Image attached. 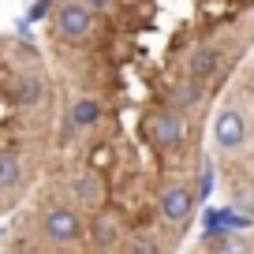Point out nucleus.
I'll return each mask as SVG.
<instances>
[{
    "label": "nucleus",
    "instance_id": "1",
    "mask_svg": "<svg viewBox=\"0 0 254 254\" xmlns=\"http://www.w3.org/2000/svg\"><path fill=\"white\" fill-rule=\"evenodd\" d=\"M49 34L60 49H86L97 38V15L79 0H53Z\"/></svg>",
    "mask_w": 254,
    "mask_h": 254
},
{
    "label": "nucleus",
    "instance_id": "2",
    "mask_svg": "<svg viewBox=\"0 0 254 254\" xmlns=\"http://www.w3.org/2000/svg\"><path fill=\"white\" fill-rule=\"evenodd\" d=\"M142 135L157 153H176V150L187 146V116L176 112V109H168V105L161 101V105H153V109H146Z\"/></svg>",
    "mask_w": 254,
    "mask_h": 254
},
{
    "label": "nucleus",
    "instance_id": "3",
    "mask_svg": "<svg viewBox=\"0 0 254 254\" xmlns=\"http://www.w3.org/2000/svg\"><path fill=\"white\" fill-rule=\"evenodd\" d=\"M194 209H198V194H194V187H190L187 180L161 183V190H157V217L168 224V228L183 232L190 224V217H194Z\"/></svg>",
    "mask_w": 254,
    "mask_h": 254
},
{
    "label": "nucleus",
    "instance_id": "4",
    "mask_svg": "<svg viewBox=\"0 0 254 254\" xmlns=\"http://www.w3.org/2000/svg\"><path fill=\"white\" fill-rule=\"evenodd\" d=\"M60 194L67 202H71L75 209H82V213H94V209H105V194H109V187H105V176L97 172V168H71L67 172V180L60 183Z\"/></svg>",
    "mask_w": 254,
    "mask_h": 254
},
{
    "label": "nucleus",
    "instance_id": "5",
    "mask_svg": "<svg viewBox=\"0 0 254 254\" xmlns=\"http://www.w3.org/2000/svg\"><path fill=\"white\" fill-rule=\"evenodd\" d=\"M224 60H228V49H224V41L206 38V41H198V45H190V49H187V56H183V75L206 86V82L213 79L217 71H221V64H224Z\"/></svg>",
    "mask_w": 254,
    "mask_h": 254
},
{
    "label": "nucleus",
    "instance_id": "6",
    "mask_svg": "<svg viewBox=\"0 0 254 254\" xmlns=\"http://www.w3.org/2000/svg\"><path fill=\"white\" fill-rule=\"evenodd\" d=\"M64 127H67V135H90L97 124L105 120V105L97 101L94 94H71L67 97V109H64Z\"/></svg>",
    "mask_w": 254,
    "mask_h": 254
},
{
    "label": "nucleus",
    "instance_id": "7",
    "mask_svg": "<svg viewBox=\"0 0 254 254\" xmlns=\"http://www.w3.org/2000/svg\"><path fill=\"white\" fill-rule=\"evenodd\" d=\"M213 142H217V150H224V153L239 150V146L247 142V120H243V112H239V109H221V112H217V120H213Z\"/></svg>",
    "mask_w": 254,
    "mask_h": 254
},
{
    "label": "nucleus",
    "instance_id": "8",
    "mask_svg": "<svg viewBox=\"0 0 254 254\" xmlns=\"http://www.w3.org/2000/svg\"><path fill=\"white\" fill-rule=\"evenodd\" d=\"M86 239L94 243V251H112L120 243V217L112 209H94L86 217Z\"/></svg>",
    "mask_w": 254,
    "mask_h": 254
},
{
    "label": "nucleus",
    "instance_id": "9",
    "mask_svg": "<svg viewBox=\"0 0 254 254\" xmlns=\"http://www.w3.org/2000/svg\"><path fill=\"white\" fill-rule=\"evenodd\" d=\"M202 97H206V86H202V82H194V79H187V75H180V79L168 82L165 105L187 116V112H194V109L202 105Z\"/></svg>",
    "mask_w": 254,
    "mask_h": 254
},
{
    "label": "nucleus",
    "instance_id": "10",
    "mask_svg": "<svg viewBox=\"0 0 254 254\" xmlns=\"http://www.w3.org/2000/svg\"><path fill=\"white\" fill-rule=\"evenodd\" d=\"M202 254H251V239L239 232H209Z\"/></svg>",
    "mask_w": 254,
    "mask_h": 254
},
{
    "label": "nucleus",
    "instance_id": "11",
    "mask_svg": "<svg viewBox=\"0 0 254 254\" xmlns=\"http://www.w3.org/2000/svg\"><path fill=\"white\" fill-rule=\"evenodd\" d=\"M127 254H165L153 236H131L127 239Z\"/></svg>",
    "mask_w": 254,
    "mask_h": 254
},
{
    "label": "nucleus",
    "instance_id": "12",
    "mask_svg": "<svg viewBox=\"0 0 254 254\" xmlns=\"http://www.w3.org/2000/svg\"><path fill=\"white\" fill-rule=\"evenodd\" d=\"M79 4H86L94 15H112V11L120 8V0H79Z\"/></svg>",
    "mask_w": 254,
    "mask_h": 254
},
{
    "label": "nucleus",
    "instance_id": "13",
    "mask_svg": "<svg viewBox=\"0 0 254 254\" xmlns=\"http://www.w3.org/2000/svg\"><path fill=\"white\" fill-rule=\"evenodd\" d=\"M190 254H202V251H190Z\"/></svg>",
    "mask_w": 254,
    "mask_h": 254
}]
</instances>
